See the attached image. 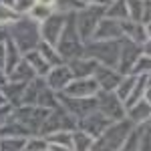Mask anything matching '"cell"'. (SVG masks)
<instances>
[{"label":"cell","instance_id":"37","mask_svg":"<svg viewBox=\"0 0 151 151\" xmlns=\"http://www.w3.org/2000/svg\"><path fill=\"white\" fill-rule=\"evenodd\" d=\"M147 127H145V131L139 129V147H137V151H149V131H147Z\"/></svg>","mask_w":151,"mask_h":151},{"label":"cell","instance_id":"19","mask_svg":"<svg viewBox=\"0 0 151 151\" xmlns=\"http://www.w3.org/2000/svg\"><path fill=\"white\" fill-rule=\"evenodd\" d=\"M55 10H57V2H42L40 0V2H32L28 14H30V20H35L38 24V22H45Z\"/></svg>","mask_w":151,"mask_h":151},{"label":"cell","instance_id":"24","mask_svg":"<svg viewBox=\"0 0 151 151\" xmlns=\"http://www.w3.org/2000/svg\"><path fill=\"white\" fill-rule=\"evenodd\" d=\"M45 87V83L42 81H35L32 85H28V87H24V93H22V101L26 107H35L36 99H38V93H40V89Z\"/></svg>","mask_w":151,"mask_h":151},{"label":"cell","instance_id":"10","mask_svg":"<svg viewBox=\"0 0 151 151\" xmlns=\"http://www.w3.org/2000/svg\"><path fill=\"white\" fill-rule=\"evenodd\" d=\"M143 55V50L139 48V45H135V42H131V40H125L121 48H119V60H117V67L115 70L121 75V77H127L131 75V69H133V65L137 63V58Z\"/></svg>","mask_w":151,"mask_h":151},{"label":"cell","instance_id":"36","mask_svg":"<svg viewBox=\"0 0 151 151\" xmlns=\"http://www.w3.org/2000/svg\"><path fill=\"white\" fill-rule=\"evenodd\" d=\"M137 143H139V131H131L127 141H125V145L119 151H137Z\"/></svg>","mask_w":151,"mask_h":151},{"label":"cell","instance_id":"7","mask_svg":"<svg viewBox=\"0 0 151 151\" xmlns=\"http://www.w3.org/2000/svg\"><path fill=\"white\" fill-rule=\"evenodd\" d=\"M67 20H69V16L65 12H52L45 22L38 24V32H40L42 42L48 45V47H52V48L57 47V40H58V36H60V32H63Z\"/></svg>","mask_w":151,"mask_h":151},{"label":"cell","instance_id":"41","mask_svg":"<svg viewBox=\"0 0 151 151\" xmlns=\"http://www.w3.org/2000/svg\"><path fill=\"white\" fill-rule=\"evenodd\" d=\"M6 75H4V73H2V70H0V91H2V89H4V85H6Z\"/></svg>","mask_w":151,"mask_h":151},{"label":"cell","instance_id":"26","mask_svg":"<svg viewBox=\"0 0 151 151\" xmlns=\"http://www.w3.org/2000/svg\"><path fill=\"white\" fill-rule=\"evenodd\" d=\"M38 55H40V57H42V58L48 63V67H50V65H55V67H58V65H65V63H63V58L57 55V50H55L52 47H48V45H45L42 40L38 42Z\"/></svg>","mask_w":151,"mask_h":151},{"label":"cell","instance_id":"40","mask_svg":"<svg viewBox=\"0 0 151 151\" xmlns=\"http://www.w3.org/2000/svg\"><path fill=\"white\" fill-rule=\"evenodd\" d=\"M47 151H70V149L60 147V145H55V143H48V145H47Z\"/></svg>","mask_w":151,"mask_h":151},{"label":"cell","instance_id":"29","mask_svg":"<svg viewBox=\"0 0 151 151\" xmlns=\"http://www.w3.org/2000/svg\"><path fill=\"white\" fill-rule=\"evenodd\" d=\"M91 145H93V139L89 135H85L81 131L73 133V147H70V151H89Z\"/></svg>","mask_w":151,"mask_h":151},{"label":"cell","instance_id":"38","mask_svg":"<svg viewBox=\"0 0 151 151\" xmlns=\"http://www.w3.org/2000/svg\"><path fill=\"white\" fill-rule=\"evenodd\" d=\"M10 115H12L10 105H8V103L2 105V107H0V127H2V125H4V123H6V121L10 119Z\"/></svg>","mask_w":151,"mask_h":151},{"label":"cell","instance_id":"6","mask_svg":"<svg viewBox=\"0 0 151 151\" xmlns=\"http://www.w3.org/2000/svg\"><path fill=\"white\" fill-rule=\"evenodd\" d=\"M95 99H97V111H99L105 119H109L111 123H119V121L125 119V107L117 99L115 93L97 91Z\"/></svg>","mask_w":151,"mask_h":151},{"label":"cell","instance_id":"4","mask_svg":"<svg viewBox=\"0 0 151 151\" xmlns=\"http://www.w3.org/2000/svg\"><path fill=\"white\" fill-rule=\"evenodd\" d=\"M119 40H105V42H93L85 48L87 58H93L97 65L107 67V69H115L117 60H119Z\"/></svg>","mask_w":151,"mask_h":151},{"label":"cell","instance_id":"21","mask_svg":"<svg viewBox=\"0 0 151 151\" xmlns=\"http://www.w3.org/2000/svg\"><path fill=\"white\" fill-rule=\"evenodd\" d=\"M35 79V73H32V69L24 63V60H20L14 69H12V73L6 77V81L10 83H18V85H22V83H28Z\"/></svg>","mask_w":151,"mask_h":151},{"label":"cell","instance_id":"14","mask_svg":"<svg viewBox=\"0 0 151 151\" xmlns=\"http://www.w3.org/2000/svg\"><path fill=\"white\" fill-rule=\"evenodd\" d=\"M93 79L97 83V87H99V91H105V93H113L117 87H119V83H121V75L117 73L115 69H107V67H97L93 73Z\"/></svg>","mask_w":151,"mask_h":151},{"label":"cell","instance_id":"11","mask_svg":"<svg viewBox=\"0 0 151 151\" xmlns=\"http://www.w3.org/2000/svg\"><path fill=\"white\" fill-rule=\"evenodd\" d=\"M109 125H113L109 119H105L99 111H93V113H89L87 117H83L79 119V123H77V127L81 129V133L85 135H89L91 139H97L99 135H103L105 129H109Z\"/></svg>","mask_w":151,"mask_h":151},{"label":"cell","instance_id":"13","mask_svg":"<svg viewBox=\"0 0 151 151\" xmlns=\"http://www.w3.org/2000/svg\"><path fill=\"white\" fill-rule=\"evenodd\" d=\"M45 79H47L45 81L47 89H50L52 93H60V91H65L69 87V83L73 81V75H70L67 65H58V67H52L48 70V75Z\"/></svg>","mask_w":151,"mask_h":151},{"label":"cell","instance_id":"8","mask_svg":"<svg viewBox=\"0 0 151 151\" xmlns=\"http://www.w3.org/2000/svg\"><path fill=\"white\" fill-rule=\"evenodd\" d=\"M73 129H77V121L75 117L69 115L63 107H57L55 113H50L48 119L45 121V125L40 129V133L48 137V135H55V133H69Z\"/></svg>","mask_w":151,"mask_h":151},{"label":"cell","instance_id":"30","mask_svg":"<svg viewBox=\"0 0 151 151\" xmlns=\"http://www.w3.org/2000/svg\"><path fill=\"white\" fill-rule=\"evenodd\" d=\"M26 139L22 137H4L0 139V151H24Z\"/></svg>","mask_w":151,"mask_h":151},{"label":"cell","instance_id":"2","mask_svg":"<svg viewBox=\"0 0 151 151\" xmlns=\"http://www.w3.org/2000/svg\"><path fill=\"white\" fill-rule=\"evenodd\" d=\"M10 40H12V45L18 48V52H22V55L30 52L40 42L38 24L35 20H30V18H18L16 22H12Z\"/></svg>","mask_w":151,"mask_h":151},{"label":"cell","instance_id":"5","mask_svg":"<svg viewBox=\"0 0 151 151\" xmlns=\"http://www.w3.org/2000/svg\"><path fill=\"white\" fill-rule=\"evenodd\" d=\"M103 16H105V6L91 2L85 10H81L77 14V18H73L75 20V28H77V35L81 36V40H91L95 28H97V24H99V20Z\"/></svg>","mask_w":151,"mask_h":151},{"label":"cell","instance_id":"34","mask_svg":"<svg viewBox=\"0 0 151 151\" xmlns=\"http://www.w3.org/2000/svg\"><path fill=\"white\" fill-rule=\"evenodd\" d=\"M47 139L45 137H32L30 141H26L24 149L26 151H47Z\"/></svg>","mask_w":151,"mask_h":151},{"label":"cell","instance_id":"32","mask_svg":"<svg viewBox=\"0 0 151 151\" xmlns=\"http://www.w3.org/2000/svg\"><path fill=\"white\" fill-rule=\"evenodd\" d=\"M131 75L133 77H137V75H149V55L145 52V55H141L137 58V63L133 65V69H131Z\"/></svg>","mask_w":151,"mask_h":151},{"label":"cell","instance_id":"35","mask_svg":"<svg viewBox=\"0 0 151 151\" xmlns=\"http://www.w3.org/2000/svg\"><path fill=\"white\" fill-rule=\"evenodd\" d=\"M16 20H18L16 14L8 10V8L4 6V2H0V26H2V24H12V22H16Z\"/></svg>","mask_w":151,"mask_h":151},{"label":"cell","instance_id":"22","mask_svg":"<svg viewBox=\"0 0 151 151\" xmlns=\"http://www.w3.org/2000/svg\"><path fill=\"white\" fill-rule=\"evenodd\" d=\"M105 16L109 20H115V22H127L129 14H127V4L125 2H111L109 8L105 6Z\"/></svg>","mask_w":151,"mask_h":151},{"label":"cell","instance_id":"15","mask_svg":"<svg viewBox=\"0 0 151 151\" xmlns=\"http://www.w3.org/2000/svg\"><path fill=\"white\" fill-rule=\"evenodd\" d=\"M123 36V30H121V22H115V20H109V18H101L97 28H95L91 40L95 42H105V40H119Z\"/></svg>","mask_w":151,"mask_h":151},{"label":"cell","instance_id":"3","mask_svg":"<svg viewBox=\"0 0 151 151\" xmlns=\"http://www.w3.org/2000/svg\"><path fill=\"white\" fill-rule=\"evenodd\" d=\"M55 50H57V55L63 58V60L67 58L69 63L75 60V58L85 57V48H83L81 38L77 35L73 16H69V20H67V24H65V28H63V32H60V36H58V40H57Z\"/></svg>","mask_w":151,"mask_h":151},{"label":"cell","instance_id":"9","mask_svg":"<svg viewBox=\"0 0 151 151\" xmlns=\"http://www.w3.org/2000/svg\"><path fill=\"white\" fill-rule=\"evenodd\" d=\"M57 101H60L63 103V109L69 115H73L75 119L77 117L83 119V117H87L89 113L97 111V99L95 97H91V99H73V97H65L63 93H58Z\"/></svg>","mask_w":151,"mask_h":151},{"label":"cell","instance_id":"25","mask_svg":"<svg viewBox=\"0 0 151 151\" xmlns=\"http://www.w3.org/2000/svg\"><path fill=\"white\" fill-rule=\"evenodd\" d=\"M135 83H137V77H133V75H127V77H123L121 79V83H119V87H117V99L123 103V101H127V97L131 95V91H133V87H135Z\"/></svg>","mask_w":151,"mask_h":151},{"label":"cell","instance_id":"1","mask_svg":"<svg viewBox=\"0 0 151 151\" xmlns=\"http://www.w3.org/2000/svg\"><path fill=\"white\" fill-rule=\"evenodd\" d=\"M131 131H133V125L127 119H123L119 123H113V125H109V129L103 131V135H99L93 141L89 151H119L125 145Z\"/></svg>","mask_w":151,"mask_h":151},{"label":"cell","instance_id":"12","mask_svg":"<svg viewBox=\"0 0 151 151\" xmlns=\"http://www.w3.org/2000/svg\"><path fill=\"white\" fill-rule=\"evenodd\" d=\"M97 91H99V87H97L95 79L89 77V79H73L69 87L63 91V95L73 97V99H91L97 95Z\"/></svg>","mask_w":151,"mask_h":151},{"label":"cell","instance_id":"28","mask_svg":"<svg viewBox=\"0 0 151 151\" xmlns=\"http://www.w3.org/2000/svg\"><path fill=\"white\" fill-rule=\"evenodd\" d=\"M36 103L38 107H42V109H48L50 111V107H58V101H57V95L52 93L50 89H47V85L40 89V93H38V99H36Z\"/></svg>","mask_w":151,"mask_h":151},{"label":"cell","instance_id":"27","mask_svg":"<svg viewBox=\"0 0 151 151\" xmlns=\"http://www.w3.org/2000/svg\"><path fill=\"white\" fill-rule=\"evenodd\" d=\"M22 93H24V87L18 83H6L4 89H2V95L6 97V101H14V103L22 101Z\"/></svg>","mask_w":151,"mask_h":151},{"label":"cell","instance_id":"18","mask_svg":"<svg viewBox=\"0 0 151 151\" xmlns=\"http://www.w3.org/2000/svg\"><path fill=\"white\" fill-rule=\"evenodd\" d=\"M149 115H151V107H149V101H145V99L125 111V117H129L127 121L131 125H135V123H137V125L149 123Z\"/></svg>","mask_w":151,"mask_h":151},{"label":"cell","instance_id":"39","mask_svg":"<svg viewBox=\"0 0 151 151\" xmlns=\"http://www.w3.org/2000/svg\"><path fill=\"white\" fill-rule=\"evenodd\" d=\"M4 63H6V47L0 42V70L4 73Z\"/></svg>","mask_w":151,"mask_h":151},{"label":"cell","instance_id":"17","mask_svg":"<svg viewBox=\"0 0 151 151\" xmlns=\"http://www.w3.org/2000/svg\"><path fill=\"white\" fill-rule=\"evenodd\" d=\"M67 67H69L70 75H73V79H89V77H91V75L95 73V69H97L99 65L95 63L93 58L81 57V58H75V60H70Z\"/></svg>","mask_w":151,"mask_h":151},{"label":"cell","instance_id":"33","mask_svg":"<svg viewBox=\"0 0 151 151\" xmlns=\"http://www.w3.org/2000/svg\"><path fill=\"white\" fill-rule=\"evenodd\" d=\"M4 6L10 12H14V14H22V12L30 10L32 2H30V0H14V2H4Z\"/></svg>","mask_w":151,"mask_h":151},{"label":"cell","instance_id":"23","mask_svg":"<svg viewBox=\"0 0 151 151\" xmlns=\"http://www.w3.org/2000/svg\"><path fill=\"white\" fill-rule=\"evenodd\" d=\"M4 47H6V63H4V75L8 77L12 73V69L20 63V52H18V48L12 45V40L8 38L6 42H4Z\"/></svg>","mask_w":151,"mask_h":151},{"label":"cell","instance_id":"31","mask_svg":"<svg viewBox=\"0 0 151 151\" xmlns=\"http://www.w3.org/2000/svg\"><path fill=\"white\" fill-rule=\"evenodd\" d=\"M45 139H47V143H55V145L67 147V149L73 147V135H70V133H55V135L45 137Z\"/></svg>","mask_w":151,"mask_h":151},{"label":"cell","instance_id":"16","mask_svg":"<svg viewBox=\"0 0 151 151\" xmlns=\"http://www.w3.org/2000/svg\"><path fill=\"white\" fill-rule=\"evenodd\" d=\"M143 99L149 101V75H141V77H137V83H135L131 95L127 97V101L123 103L125 111L131 109L133 105H137L139 101H143Z\"/></svg>","mask_w":151,"mask_h":151},{"label":"cell","instance_id":"42","mask_svg":"<svg viewBox=\"0 0 151 151\" xmlns=\"http://www.w3.org/2000/svg\"><path fill=\"white\" fill-rule=\"evenodd\" d=\"M6 103H8V101H6V97H4L2 91H0V107H2V105H6Z\"/></svg>","mask_w":151,"mask_h":151},{"label":"cell","instance_id":"20","mask_svg":"<svg viewBox=\"0 0 151 151\" xmlns=\"http://www.w3.org/2000/svg\"><path fill=\"white\" fill-rule=\"evenodd\" d=\"M22 60L28 65V67H30V69H32V73H35V75H38V77H47L48 70H50L48 63L40 57V55H38V50H30V52H26Z\"/></svg>","mask_w":151,"mask_h":151}]
</instances>
